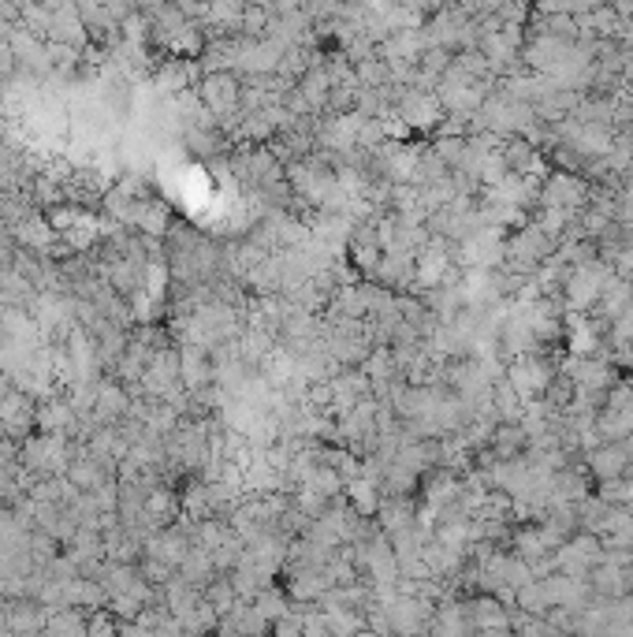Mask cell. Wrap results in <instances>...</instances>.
<instances>
[{
	"instance_id": "6",
	"label": "cell",
	"mask_w": 633,
	"mask_h": 637,
	"mask_svg": "<svg viewBox=\"0 0 633 637\" xmlns=\"http://www.w3.org/2000/svg\"><path fill=\"white\" fill-rule=\"evenodd\" d=\"M581 466L589 470V477L593 481H600V485H611V481H626V474H630V455H626V448L622 444H600V448H593L585 459H581Z\"/></svg>"
},
{
	"instance_id": "1",
	"label": "cell",
	"mask_w": 633,
	"mask_h": 637,
	"mask_svg": "<svg viewBox=\"0 0 633 637\" xmlns=\"http://www.w3.org/2000/svg\"><path fill=\"white\" fill-rule=\"evenodd\" d=\"M555 373H559V366L548 358V351L522 354V358H511V362L503 366V380L518 392L522 403H537V399H544V392L552 388Z\"/></svg>"
},
{
	"instance_id": "11",
	"label": "cell",
	"mask_w": 633,
	"mask_h": 637,
	"mask_svg": "<svg viewBox=\"0 0 633 637\" xmlns=\"http://www.w3.org/2000/svg\"><path fill=\"white\" fill-rule=\"evenodd\" d=\"M514 608L522 611V615L544 619V615L552 611V604H548V597H544V589H540V582H529V585H522V589L514 593Z\"/></svg>"
},
{
	"instance_id": "8",
	"label": "cell",
	"mask_w": 633,
	"mask_h": 637,
	"mask_svg": "<svg viewBox=\"0 0 633 637\" xmlns=\"http://www.w3.org/2000/svg\"><path fill=\"white\" fill-rule=\"evenodd\" d=\"M343 492H347V503L358 511V518H377V507L380 500H384L377 477H365V474L351 477V481L343 485Z\"/></svg>"
},
{
	"instance_id": "9",
	"label": "cell",
	"mask_w": 633,
	"mask_h": 637,
	"mask_svg": "<svg viewBox=\"0 0 633 637\" xmlns=\"http://www.w3.org/2000/svg\"><path fill=\"white\" fill-rule=\"evenodd\" d=\"M529 448V436L522 425H496L492 429V440H488V451H492V459L496 462H514L522 459Z\"/></svg>"
},
{
	"instance_id": "3",
	"label": "cell",
	"mask_w": 633,
	"mask_h": 637,
	"mask_svg": "<svg viewBox=\"0 0 633 637\" xmlns=\"http://www.w3.org/2000/svg\"><path fill=\"white\" fill-rule=\"evenodd\" d=\"M611 276H615V272L607 269L600 258L566 272V284H563L566 310H570V313H589V310H593L596 299H600V291H604V284L611 280Z\"/></svg>"
},
{
	"instance_id": "2",
	"label": "cell",
	"mask_w": 633,
	"mask_h": 637,
	"mask_svg": "<svg viewBox=\"0 0 633 637\" xmlns=\"http://www.w3.org/2000/svg\"><path fill=\"white\" fill-rule=\"evenodd\" d=\"M537 209H559L566 217L578 220L585 209H589V183L585 176H574V172H548L544 187H540V205Z\"/></svg>"
},
{
	"instance_id": "4",
	"label": "cell",
	"mask_w": 633,
	"mask_h": 637,
	"mask_svg": "<svg viewBox=\"0 0 633 637\" xmlns=\"http://www.w3.org/2000/svg\"><path fill=\"white\" fill-rule=\"evenodd\" d=\"M198 97L213 109V116H220V120L228 123V116L235 120L239 109H243V82L231 71H209L202 79V86H198Z\"/></svg>"
},
{
	"instance_id": "10",
	"label": "cell",
	"mask_w": 633,
	"mask_h": 637,
	"mask_svg": "<svg viewBox=\"0 0 633 637\" xmlns=\"http://www.w3.org/2000/svg\"><path fill=\"white\" fill-rule=\"evenodd\" d=\"M295 90L302 94V101L310 105L313 116L328 109V97H332V79H328V71H324V60H321V64H313V68L295 82Z\"/></svg>"
},
{
	"instance_id": "12",
	"label": "cell",
	"mask_w": 633,
	"mask_h": 637,
	"mask_svg": "<svg viewBox=\"0 0 633 637\" xmlns=\"http://www.w3.org/2000/svg\"><path fill=\"white\" fill-rule=\"evenodd\" d=\"M127 410V395L120 392V388H101V395H97V414L105 421H116Z\"/></svg>"
},
{
	"instance_id": "7",
	"label": "cell",
	"mask_w": 633,
	"mask_h": 637,
	"mask_svg": "<svg viewBox=\"0 0 633 637\" xmlns=\"http://www.w3.org/2000/svg\"><path fill=\"white\" fill-rule=\"evenodd\" d=\"M633 306V284H622V280H607L604 291H600V299H596L593 313H596V328H607L615 325L622 313Z\"/></svg>"
},
{
	"instance_id": "13",
	"label": "cell",
	"mask_w": 633,
	"mask_h": 637,
	"mask_svg": "<svg viewBox=\"0 0 633 637\" xmlns=\"http://www.w3.org/2000/svg\"><path fill=\"white\" fill-rule=\"evenodd\" d=\"M12 60H15V49L8 41H0V75H8L12 71Z\"/></svg>"
},
{
	"instance_id": "14",
	"label": "cell",
	"mask_w": 633,
	"mask_h": 637,
	"mask_svg": "<svg viewBox=\"0 0 633 637\" xmlns=\"http://www.w3.org/2000/svg\"><path fill=\"white\" fill-rule=\"evenodd\" d=\"M570 637H578V634H570Z\"/></svg>"
},
{
	"instance_id": "5",
	"label": "cell",
	"mask_w": 633,
	"mask_h": 637,
	"mask_svg": "<svg viewBox=\"0 0 633 637\" xmlns=\"http://www.w3.org/2000/svg\"><path fill=\"white\" fill-rule=\"evenodd\" d=\"M399 120L410 127V131H436L440 120H444V109H440V97L436 94H421V90H410L403 86V94H399Z\"/></svg>"
}]
</instances>
